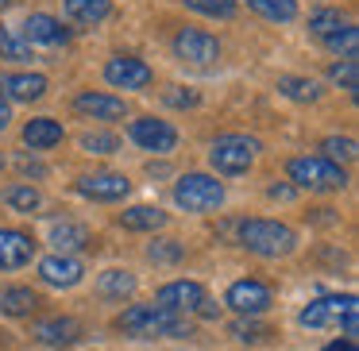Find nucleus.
Listing matches in <instances>:
<instances>
[{"instance_id": "nucleus-1", "label": "nucleus", "mask_w": 359, "mask_h": 351, "mask_svg": "<svg viewBox=\"0 0 359 351\" xmlns=\"http://www.w3.org/2000/svg\"><path fill=\"white\" fill-rule=\"evenodd\" d=\"M240 247L259 259H286L297 247V232L282 220H243L240 224Z\"/></svg>"}, {"instance_id": "nucleus-2", "label": "nucleus", "mask_w": 359, "mask_h": 351, "mask_svg": "<svg viewBox=\"0 0 359 351\" xmlns=\"http://www.w3.org/2000/svg\"><path fill=\"white\" fill-rule=\"evenodd\" d=\"M112 324H116V332L135 336V340H147V336H189L186 320L174 317V312H166V309H158L155 301L151 305H132V309H124Z\"/></svg>"}, {"instance_id": "nucleus-3", "label": "nucleus", "mask_w": 359, "mask_h": 351, "mask_svg": "<svg viewBox=\"0 0 359 351\" xmlns=\"http://www.w3.org/2000/svg\"><path fill=\"white\" fill-rule=\"evenodd\" d=\"M259 151H263V143H259L255 135L228 132V135H217V139H212L209 166L217 174H224V178H240V174H248L251 166H255Z\"/></svg>"}, {"instance_id": "nucleus-4", "label": "nucleus", "mask_w": 359, "mask_h": 351, "mask_svg": "<svg viewBox=\"0 0 359 351\" xmlns=\"http://www.w3.org/2000/svg\"><path fill=\"white\" fill-rule=\"evenodd\" d=\"M286 174L294 181V189H309V193H336V189L348 186V174L344 166L328 163L320 155H297L286 163Z\"/></svg>"}, {"instance_id": "nucleus-5", "label": "nucleus", "mask_w": 359, "mask_h": 351, "mask_svg": "<svg viewBox=\"0 0 359 351\" xmlns=\"http://www.w3.org/2000/svg\"><path fill=\"white\" fill-rule=\"evenodd\" d=\"M174 201L186 212H212L224 205V186L212 174H182L174 181Z\"/></svg>"}, {"instance_id": "nucleus-6", "label": "nucleus", "mask_w": 359, "mask_h": 351, "mask_svg": "<svg viewBox=\"0 0 359 351\" xmlns=\"http://www.w3.org/2000/svg\"><path fill=\"white\" fill-rule=\"evenodd\" d=\"M128 135H132L135 147L151 151V155H170L178 147V128L170 120H155V116H140L128 124Z\"/></svg>"}, {"instance_id": "nucleus-7", "label": "nucleus", "mask_w": 359, "mask_h": 351, "mask_svg": "<svg viewBox=\"0 0 359 351\" xmlns=\"http://www.w3.org/2000/svg\"><path fill=\"white\" fill-rule=\"evenodd\" d=\"M170 47L182 62H194V66H212L220 58V39L201 32V27H178Z\"/></svg>"}, {"instance_id": "nucleus-8", "label": "nucleus", "mask_w": 359, "mask_h": 351, "mask_svg": "<svg viewBox=\"0 0 359 351\" xmlns=\"http://www.w3.org/2000/svg\"><path fill=\"white\" fill-rule=\"evenodd\" d=\"M224 305L236 312V317H263V312L274 305V294H271V286H263V282L243 278V282H232V286H228Z\"/></svg>"}, {"instance_id": "nucleus-9", "label": "nucleus", "mask_w": 359, "mask_h": 351, "mask_svg": "<svg viewBox=\"0 0 359 351\" xmlns=\"http://www.w3.org/2000/svg\"><path fill=\"white\" fill-rule=\"evenodd\" d=\"M348 312H359L355 305V294H332V297H317V301H309L302 309V317H297V324L302 328H332L340 324Z\"/></svg>"}, {"instance_id": "nucleus-10", "label": "nucleus", "mask_w": 359, "mask_h": 351, "mask_svg": "<svg viewBox=\"0 0 359 351\" xmlns=\"http://www.w3.org/2000/svg\"><path fill=\"white\" fill-rule=\"evenodd\" d=\"M104 81L112 89H147L155 81V70L135 55H112L104 62Z\"/></svg>"}, {"instance_id": "nucleus-11", "label": "nucleus", "mask_w": 359, "mask_h": 351, "mask_svg": "<svg viewBox=\"0 0 359 351\" xmlns=\"http://www.w3.org/2000/svg\"><path fill=\"white\" fill-rule=\"evenodd\" d=\"M78 193L89 197V201H124L132 193V181L124 174H112V170H93V174H81L78 178Z\"/></svg>"}, {"instance_id": "nucleus-12", "label": "nucleus", "mask_w": 359, "mask_h": 351, "mask_svg": "<svg viewBox=\"0 0 359 351\" xmlns=\"http://www.w3.org/2000/svg\"><path fill=\"white\" fill-rule=\"evenodd\" d=\"M205 301V286L201 282H166L163 289L155 294V305L166 312H174V317H186V312H197V305Z\"/></svg>"}, {"instance_id": "nucleus-13", "label": "nucleus", "mask_w": 359, "mask_h": 351, "mask_svg": "<svg viewBox=\"0 0 359 351\" xmlns=\"http://www.w3.org/2000/svg\"><path fill=\"white\" fill-rule=\"evenodd\" d=\"M74 112H81L86 120H101V124H116V120L128 116V104L124 97H112V93H93V89H86V93L74 97Z\"/></svg>"}, {"instance_id": "nucleus-14", "label": "nucleus", "mask_w": 359, "mask_h": 351, "mask_svg": "<svg viewBox=\"0 0 359 351\" xmlns=\"http://www.w3.org/2000/svg\"><path fill=\"white\" fill-rule=\"evenodd\" d=\"M86 336V324L74 317H47V320H35L32 324V340L47 343V347H70Z\"/></svg>"}, {"instance_id": "nucleus-15", "label": "nucleus", "mask_w": 359, "mask_h": 351, "mask_svg": "<svg viewBox=\"0 0 359 351\" xmlns=\"http://www.w3.org/2000/svg\"><path fill=\"white\" fill-rule=\"evenodd\" d=\"M35 259V240L24 228H0V270H20Z\"/></svg>"}, {"instance_id": "nucleus-16", "label": "nucleus", "mask_w": 359, "mask_h": 351, "mask_svg": "<svg viewBox=\"0 0 359 351\" xmlns=\"http://www.w3.org/2000/svg\"><path fill=\"white\" fill-rule=\"evenodd\" d=\"M39 278H43V286L70 289V286H78V282L86 278V266H81V259H74V255H47L39 263Z\"/></svg>"}, {"instance_id": "nucleus-17", "label": "nucleus", "mask_w": 359, "mask_h": 351, "mask_svg": "<svg viewBox=\"0 0 359 351\" xmlns=\"http://www.w3.org/2000/svg\"><path fill=\"white\" fill-rule=\"evenodd\" d=\"M0 97L4 101H20V104H32L39 97H47V78L43 74H0Z\"/></svg>"}, {"instance_id": "nucleus-18", "label": "nucleus", "mask_w": 359, "mask_h": 351, "mask_svg": "<svg viewBox=\"0 0 359 351\" xmlns=\"http://www.w3.org/2000/svg\"><path fill=\"white\" fill-rule=\"evenodd\" d=\"M20 39L32 47V43H43V47H58V43L70 39V32H66L62 24H58L55 16H47V12H32V16L24 20V27H20Z\"/></svg>"}, {"instance_id": "nucleus-19", "label": "nucleus", "mask_w": 359, "mask_h": 351, "mask_svg": "<svg viewBox=\"0 0 359 351\" xmlns=\"http://www.w3.org/2000/svg\"><path fill=\"white\" fill-rule=\"evenodd\" d=\"M24 143L32 151H50V147H58V143L66 139V128L58 124L55 116H35V120H27L24 124Z\"/></svg>"}, {"instance_id": "nucleus-20", "label": "nucleus", "mask_w": 359, "mask_h": 351, "mask_svg": "<svg viewBox=\"0 0 359 351\" xmlns=\"http://www.w3.org/2000/svg\"><path fill=\"white\" fill-rule=\"evenodd\" d=\"M120 224H124L128 232H163V228L170 224V216H166L158 205H132V209L120 212Z\"/></svg>"}, {"instance_id": "nucleus-21", "label": "nucleus", "mask_w": 359, "mask_h": 351, "mask_svg": "<svg viewBox=\"0 0 359 351\" xmlns=\"http://www.w3.org/2000/svg\"><path fill=\"white\" fill-rule=\"evenodd\" d=\"M62 12L81 27H97L112 16V0H62Z\"/></svg>"}, {"instance_id": "nucleus-22", "label": "nucleus", "mask_w": 359, "mask_h": 351, "mask_svg": "<svg viewBox=\"0 0 359 351\" xmlns=\"http://www.w3.org/2000/svg\"><path fill=\"white\" fill-rule=\"evenodd\" d=\"M39 305H43V297L35 294L32 286H8V289H0V312H8V317H32Z\"/></svg>"}, {"instance_id": "nucleus-23", "label": "nucleus", "mask_w": 359, "mask_h": 351, "mask_svg": "<svg viewBox=\"0 0 359 351\" xmlns=\"http://www.w3.org/2000/svg\"><path fill=\"white\" fill-rule=\"evenodd\" d=\"M50 243L58 247V255H70V251H86L89 243H93V232H89L86 224H74V220H66V224H55Z\"/></svg>"}, {"instance_id": "nucleus-24", "label": "nucleus", "mask_w": 359, "mask_h": 351, "mask_svg": "<svg viewBox=\"0 0 359 351\" xmlns=\"http://www.w3.org/2000/svg\"><path fill=\"white\" fill-rule=\"evenodd\" d=\"M0 201L8 205L12 212H39L43 209V193L32 186V181H16V186H8L4 193H0Z\"/></svg>"}, {"instance_id": "nucleus-25", "label": "nucleus", "mask_w": 359, "mask_h": 351, "mask_svg": "<svg viewBox=\"0 0 359 351\" xmlns=\"http://www.w3.org/2000/svg\"><path fill=\"white\" fill-rule=\"evenodd\" d=\"M278 93L286 97V101L313 104V101H320V81H313V78H294V74H286V78H278Z\"/></svg>"}, {"instance_id": "nucleus-26", "label": "nucleus", "mask_w": 359, "mask_h": 351, "mask_svg": "<svg viewBox=\"0 0 359 351\" xmlns=\"http://www.w3.org/2000/svg\"><path fill=\"white\" fill-rule=\"evenodd\" d=\"M248 8L271 24H294L297 20V0H248Z\"/></svg>"}, {"instance_id": "nucleus-27", "label": "nucleus", "mask_w": 359, "mask_h": 351, "mask_svg": "<svg viewBox=\"0 0 359 351\" xmlns=\"http://www.w3.org/2000/svg\"><path fill=\"white\" fill-rule=\"evenodd\" d=\"M97 289H101L104 297L124 301V297L135 294V274L132 270H104V274H97Z\"/></svg>"}, {"instance_id": "nucleus-28", "label": "nucleus", "mask_w": 359, "mask_h": 351, "mask_svg": "<svg viewBox=\"0 0 359 351\" xmlns=\"http://www.w3.org/2000/svg\"><path fill=\"white\" fill-rule=\"evenodd\" d=\"M328 81L340 85L348 97H355L359 93V62L355 58H340V62H332L328 66Z\"/></svg>"}, {"instance_id": "nucleus-29", "label": "nucleus", "mask_w": 359, "mask_h": 351, "mask_svg": "<svg viewBox=\"0 0 359 351\" xmlns=\"http://www.w3.org/2000/svg\"><path fill=\"white\" fill-rule=\"evenodd\" d=\"M340 27H348V16H344V12H336V8H317V12H309V32L320 35V39L336 35Z\"/></svg>"}, {"instance_id": "nucleus-30", "label": "nucleus", "mask_w": 359, "mask_h": 351, "mask_svg": "<svg viewBox=\"0 0 359 351\" xmlns=\"http://www.w3.org/2000/svg\"><path fill=\"white\" fill-rule=\"evenodd\" d=\"M228 332H232L240 343H263V340H271V336H274V328L271 324H259L255 317H240V320L228 324Z\"/></svg>"}, {"instance_id": "nucleus-31", "label": "nucleus", "mask_w": 359, "mask_h": 351, "mask_svg": "<svg viewBox=\"0 0 359 351\" xmlns=\"http://www.w3.org/2000/svg\"><path fill=\"white\" fill-rule=\"evenodd\" d=\"M320 158H328V163H351L355 158V139L351 135H328L325 143H320Z\"/></svg>"}, {"instance_id": "nucleus-32", "label": "nucleus", "mask_w": 359, "mask_h": 351, "mask_svg": "<svg viewBox=\"0 0 359 351\" xmlns=\"http://www.w3.org/2000/svg\"><path fill=\"white\" fill-rule=\"evenodd\" d=\"M325 47L332 50V55H340V58H355L359 55V27L355 24L340 27L336 35H328V39H325Z\"/></svg>"}, {"instance_id": "nucleus-33", "label": "nucleus", "mask_w": 359, "mask_h": 351, "mask_svg": "<svg viewBox=\"0 0 359 351\" xmlns=\"http://www.w3.org/2000/svg\"><path fill=\"white\" fill-rule=\"evenodd\" d=\"M189 12H201V16H209V20H232L236 16V0H182Z\"/></svg>"}, {"instance_id": "nucleus-34", "label": "nucleus", "mask_w": 359, "mask_h": 351, "mask_svg": "<svg viewBox=\"0 0 359 351\" xmlns=\"http://www.w3.org/2000/svg\"><path fill=\"white\" fill-rule=\"evenodd\" d=\"M81 151H89V155H116L120 135L116 132H86L81 135Z\"/></svg>"}, {"instance_id": "nucleus-35", "label": "nucleus", "mask_w": 359, "mask_h": 351, "mask_svg": "<svg viewBox=\"0 0 359 351\" xmlns=\"http://www.w3.org/2000/svg\"><path fill=\"white\" fill-rule=\"evenodd\" d=\"M147 259H151V263H158V266L182 263V259H186V247H182L178 240H155V243L147 247Z\"/></svg>"}, {"instance_id": "nucleus-36", "label": "nucleus", "mask_w": 359, "mask_h": 351, "mask_svg": "<svg viewBox=\"0 0 359 351\" xmlns=\"http://www.w3.org/2000/svg\"><path fill=\"white\" fill-rule=\"evenodd\" d=\"M0 58H8V62H27V58H32V47H27L20 35L0 32Z\"/></svg>"}, {"instance_id": "nucleus-37", "label": "nucleus", "mask_w": 359, "mask_h": 351, "mask_svg": "<svg viewBox=\"0 0 359 351\" xmlns=\"http://www.w3.org/2000/svg\"><path fill=\"white\" fill-rule=\"evenodd\" d=\"M163 101L170 104V109H197V101H201V97H197L194 89H186V85H170L163 93Z\"/></svg>"}, {"instance_id": "nucleus-38", "label": "nucleus", "mask_w": 359, "mask_h": 351, "mask_svg": "<svg viewBox=\"0 0 359 351\" xmlns=\"http://www.w3.org/2000/svg\"><path fill=\"white\" fill-rule=\"evenodd\" d=\"M16 170L24 174V178H35V181L47 178V166H43L39 158H32V155H20V158H16Z\"/></svg>"}, {"instance_id": "nucleus-39", "label": "nucleus", "mask_w": 359, "mask_h": 351, "mask_svg": "<svg viewBox=\"0 0 359 351\" xmlns=\"http://www.w3.org/2000/svg\"><path fill=\"white\" fill-rule=\"evenodd\" d=\"M320 351H359V347H355V340H332L328 347H320Z\"/></svg>"}, {"instance_id": "nucleus-40", "label": "nucleus", "mask_w": 359, "mask_h": 351, "mask_svg": "<svg viewBox=\"0 0 359 351\" xmlns=\"http://www.w3.org/2000/svg\"><path fill=\"white\" fill-rule=\"evenodd\" d=\"M8 124H12V104L4 101V97H0V132H4Z\"/></svg>"}, {"instance_id": "nucleus-41", "label": "nucleus", "mask_w": 359, "mask_h": 351, "mask_svg": "<svg viewBox=\"0 0 359 351\" xmlns=\"http://www.w3.org/2000/svg\"><path fill=\"white\" fill-rule=\"evenodd\" d=\"M266 193H271V197H278V201H290V197H294V186H271Z\"/></svg>"}, {"instance_id": "nucleus-42", "label": "nucleus", "mask_w": 359, "mask_h": 351, "mask_svg": "<svg viewBox=\"0 0 359 351\" xmlns=\"http://www.w3.org/2000/svg\"><path fill=\"white\" fill-rule=\"evenodd\" d=\"M197 312H201V317H220V305H212L209 297H205V301L197 305Z\"/></svg>"}, {"instance_id": "nucleus-43", "label": "nucleus", "mask_w": 359, "mask_h": 351, "mask_svg": "<svg viewBox=\"0 0 359 351\" xmlns=\"http://www.w3.org/2000/svg\"><path fill=\"white\" fill-rule=\"evenodd\" d=\"M340 324H344V336H348V340H351V336H355V328H359V320H355V312H348V317H344V320H340Z\"/></svg>"}, {"instance_id": "nucleus-44", "label": "nucleus", "mask_w": 359, "mask_h": 351, "mask_svg": "<svg viewBox=\"0 0 359 351\" xmlns=\"http://www.w3.org/2000/svg\"><path fill=\"white\" fill-rule=\"evenodd\" d=\"M8 4H12V0H0V12H4V8H8Z\"/></svg>"}, {"instance_id": "nucleus-45", "label": "nucleus", "mask_w": 359, "mask_h": 351, "mask_svg": "<svg viewBox=\"0 0 359 351\" xmlns=\"http://www.w3.org/2000/svg\"><path fill=\"white\" fill-rule=\"evenodd\" d=\"M0 170H4V151H0Z\"/></svg>"}]
</instances>
